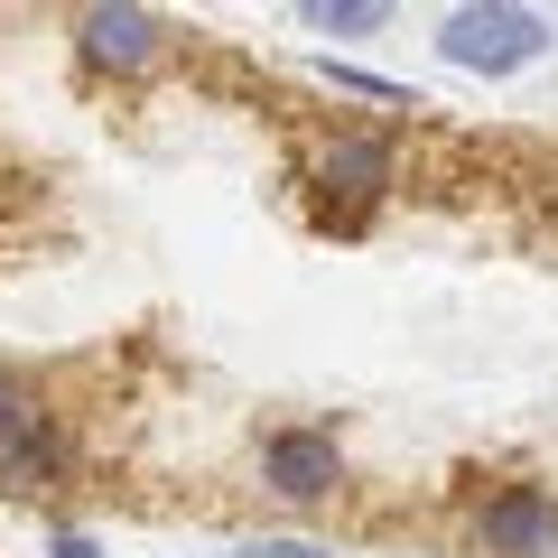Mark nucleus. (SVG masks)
I'll list each match as a JSON object with an SVG mask.
<instances>
[{
	"label": "nucleus",
	"mask_w": 558,
	"mask_h": 558,
	"mask_svg": "<svg viewBox=\"0 0 558 558\" xmlns=\"http://www.w3.org/2000/svg\"><path fill=\"white\" fill-rule=\"evenodd\" d=\"M233 558H336V549H326L317 531H260V539H242Z\"/></svg>",
	"instance_id": "10"
},
{
	"label": "nucleus",
	"mask_w": 558,
	"mask_h": 558,
	"mask_svg": "<svg viewBox=\"0 0 558 558\" xmlns=\"http://www.w3.org/2000/svg\"><path fill=\"white\" fill-rule=\"evenodd\" d=\"M465 558H558V484L502 475L465 502Z\"/></svg>",
	"instance_id": "5"
},
{
	"label": "nucleus",
	"mask_w": 558,
	"mask_h": 558,
	"mask_svg": "<svg viewBox=\"0 0 558 558\" xmlns=\"http://www.w3.org/2000/svg\"><path fill=\"white\" fill-rule=\"evenodd\" d=\"M38 549L47 558H102V531H84V521H65V512H38Z\"/></svg>",
	"instance_id": "9"
},
{
	"label": "nucleus",
	"mask_w": 558,
	"mask_h": 558,
	"mask_svg": "<svg viewBox=\"0 0 558 558\" xmlns=\"http://www.w3.org/2000/svg\"><path fill=\"white\" fill-rule=\"evenodd\" d=\"M65 57H75L84 84L140 94V84H159L186 57V28L168 10H149V0H84L75 20H65Z\"/></svg>",
	"instance_id": "2"
},
{
	"label": "nucleus",
	"mask_w": 558,
	"mask_h": 558,
	"mask_svg": "<svg viewBox=\"0 0 558 558\" xmlns=\"http://www.w3.org/2000/svg\"><path fill=\"white\" fill-rule=\"evenodd\" d=\"M289 20H299L307 38H381L400 10H391V0H299Z\"/></svg>",
	"instance_id": "7"
},
{
	"label": "nucleus",
	"mask_w": 558,
	"mask_h": 558,
	"mask_svg": "<svg viewBox=\"0 0 558 558\" xmlns=\"http://www.w3.org/2000/svg\"><path fill=\"white\" fill-rule=\"evenodd\" d=\"M57 418H65V400L47 391V373L20 363V354H0V465L20 457V447H38Z\"/></svg>",
	"instance_id": "6"
},
{
	"label": "nucleus",
	"mask_w": 558,
	"mask_h": 558,
	"mask_svg": "<svg viewBox=\"0 0 558 558\" xmlns=\"http://www.w3.org/2000/svg\"><path fill=\"white\" fill-rule=\"evenodd\" d=\"M252 484L260 502H279L289 521H326L344 494H354V457L326 418H270L252 438Z\"/></svg>",
	"instance_id": "4"
},
{
	"label": "nucleus",
	"mask_w": 558,
	"mask_h": 558,
	"mask_svg": "<svg viewBox=\"0 0 558 558\" xmlns=\"http://www.w3.org/2000/svg\"><path fill=\"white\" fill-rule=\"evenodd\" d=\"M400 178H410V159H400L391 121H326L299 149V196H307V215H317V233H336V242L373 233L400 205Z\"/></svg>",
	"instance_id": "1"
},
{
	"label": "nucleus",
	"mask_w": 558,
	"mask_h": 558,
	"mask_svg": "<svg viewBox=\"0 0 558 558\" xmlns=\"http://www.w3.org/2000/svg\"><path fill=\"white\" fill-rule=\"evenodd\" d=\"M317 84H336V94H354V102H381V112H418V94L400 75H373V65H354V57H317Z\"/></svg>",
	"instance_id": "8"
},
{
	"label": "nucleus",
	"mask_w": 558,
	"mask_h": 558,
	"mask_svg": "<svg viewBox=\"0 0 558 558\" xmlns=\"http://www.w3.org/2000/svg\"><path fill=\"white\" fill-rule=\"evenodd\" d=\"M0 223H10V205H0Z\"/></svg>",
	"instance_id": "11"
},
{
	"label": "nucleus",
	"mask_w": 558,
	"mask_h": 558,
	"mask_svg": "<svg viewBox=\"0 0 558 558\" xmlns=\"http://www.w3.org/2000/svg\"><path fill=\"white\" fill-rule=\"evenodd\" d=\"M428 47H438L447 75L512 84V75H531V65L558 57V20L531 10V0H457V10H438V38Z\"/></svg>",
	"instance_id": "3"
}]
</instances>
